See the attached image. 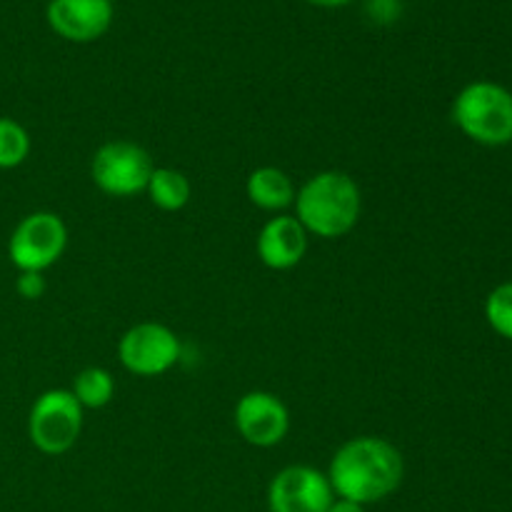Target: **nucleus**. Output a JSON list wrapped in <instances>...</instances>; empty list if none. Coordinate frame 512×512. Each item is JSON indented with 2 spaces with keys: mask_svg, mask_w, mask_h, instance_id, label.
Listing matches in <instances>:
<instances>
[{
  "mask_svg": "<svg viewBox=\"0 0 512 512\" xmlns=\"http://www.w3.org/2000/svg\"><path fill=\"white\" fill-rule=\"evenodd\" d=\"M485 320L500 338L512 340V283H503L485 298Z\"/></svg>",
  "mask_w": 512,
  "mask_h": 512,
  "instance_id": "16",
  "label": "nucleus"
},
{
  "mask_svg": "<svg viewBox=\"0 0 512 512\" xmlns=\"http://www.w3.org/2000/svg\"><path fill=\"white\" fill-rule=\"evenodd\" d=\"M148 193L150 203L155 208L165 210V213H178L193 198V185H190L188 175L180 173L175 168H155L148 180Z\"/></svg>",
  "mask_w": 512,
  "mask_h": 512,
  "instance_id": "13",
  "label": "nucleus"
},
{
  "mask_svg": "<svg viewBox=\"0 0 512 512\" xmlns=\"http://www.w3.org/2000/svg\"><path fill=\"white\" fill-rule=\"evenodd\" d=\"M155 165L148 150L130 140L103 143L90 163V178L100 193L110 198H133L145 193Z\"/></svg>",
  "mask_w": 512,
  "mask_h": 512,
  "instance_id": "5",
  "label": "nucleus"
},
{
  "mask_svg": "<svg viewBox=\"0 0 512 512\" xmlns=\"http://www.w3.org/2000/svg\"><path fill=\"white\" fill-rule=\"evenodd\" d=\"M48 25L70 43H90L113 23L110 0H50Z\"/></svg>",
  "mask_w": 512,
  "mask_h": 512,
  "instance_id": "10",
  "label": "nucleus"
},
{
  "mask_svg": "<svg viewBox=\"0 0 512 512\" xmlns=\"http://www.w3.org/2000/svg\"><path fill=\"white\" fill-rule=\"evenodd\" d=\"M308 3L320 5V8H340V5H348L350 0H308Z\"/></svg>",
  "mask_w": 512,
  "mask_h": 512,
  "instance_id": "20",
  "label": "nucleus"
},
{
  "mask_svg": "<svg viewBox=\"0 0 512 512\" xmlns=\"http://www.w3.org/2000/svg\"><path fill=\"white\" fill-rule=\"evenodd\" d=\"M255 250L265 268L285 273L300 265L308 253V233L295 215H275L260 228Z\"/></svg>",
  "mask_w": 512,
  "mask_h": 512,
  "instance_id": "11",
  "label": "nucleus"
},
{
  "mask_svg": "<svg viewBox=\"0 0 512 512\" xmlns=\"http://www.w3.org/2000/svg\"><path fill=\"white\" fill-rule=\"evenodd\" d=\"M453 120L465 138L485 148L512 143V93L490 80L465 85L453 103Z\"/></svg>",
  "mask_w": 512,
  "mask_h": 512,
  "instance_id": "3",
  "label": "nucleus"
},
{
  "mask_svg": "<svg viewBox=\"0 0 512 512\" xmlns=\"http://www.w3.org/2000/svg\"><path fill=\"white\" fill-rule=\"evenodd\" d=\"M48 290V283H45L43 273H35V270H23L15 278V293L23 300H40Z\"/></svg>",
  "mask_w": 512,
  "mask_h": 512,
  "instance_id": "17",
  "label": "nucleus"
},
{
  "mask_svg": "<svg viewBox=\"0 0 512 512\" xmlns=\"http://www.w3.org/2000/svg\"><path fill=\"white\" fill-rule=\"evenodd\" d=\"M368 10L378 23H390L400 15V0H370Z\"/></svg>",
  "mask_w": 512,
  "mask_h": 512,
  "instance_id": "18",
  "label": "nucleus"
},
{
  "mask_svg": "<svg viewBox=\"0 0 512 512\" xmlns=\"http://www.w3.org/2000/svg\"><path fill=\"white\" fill-rule=\"evenodd\" d=\"M295 218L305 233L323 240L348 235L358 225L363 195L343 170H323L295 190Z\"/></svg>",
  "mask_w": 512,
  "mask_h": 512,
  "instance_id": "2",
  "label": "nucleus"
},
{
  "mask_svg": "<svg viewBox=\"0 0 512 512\" xmlns=\"http://www.w3.org/2000/svg\"><path fill=\"white\" fill-rule=\"evenodd\" d=\"M333 500L328 475L310 465H288L268 485L270 512H328Z\"/></svg>",
  "mask_w": 512,
  "mask_h": 512,
  "instance_id": "8",
  "label": "nucleus"
},
{
  "mask_svg": "<svg viewBox=\"0 0 512 512\" xmlns=\"http://www.w3.org/2000/svg\"><path fill=\"white\" fill-rule=\"evenodd\" d=\"M83 408L70 390L55 388L38 395L28 415V438L43 455H63L78 443Z\"/></svg>",
  "mask_w": 512,
  "mask_h": 512,
  "instance_id": "4",
  "label": "nucleus"
},
{
  "mask_svg": "<svg viewBox=\"0 0 512 512\" xmlns=\"http://www.w3.org/2000/svg\"><path fill=\"white\" fill-rule=\"evenodd\" d=\"M325 475L335 498L370 505L390 498L400 488L405 478V463L400 450L390 440L360 435L335 450Z\"/></svg>",
  "mask_w": 512,
  "mask_h": 512,
  "instance_id": "1",
  "label": "nucleus"
},
{
  "mask_svg": "<svg viewBox=\"0 0 512 512\" xmlns=\"http://www.w3.org/2000/svg\"><path fill=\"white\" fill-rule=\"evenodd\" d=\"M70 393L83 410H100L113 403L115 378L105 368H85L75 375Z\"/></svg>",
  "mask_w": 512,
  "mask_h": 512,
  "instance_id": "14",
  "label": "nucleus"
},
{
  "mask_svg": "<svg viewBox=\"0 0 512 512\" xmlns=\"http://www.w3.org/2000/svg\"><path fill=\"white\" fill-rule=\"evenodd\" d=\"M245 195H248L255 208L265 210V213H283L285 208L293 205L295 185L285 170L263 165V168H255L248 175Z\"/></svg>",
  "mask_w": 512,
  "mask_h": 512,
  "instance_id": "12",
  "label": "nucleus"
},
{
  "mask_svg": "<svg viewBox=\"0 0 512 512\" xmlns=\"http://www.w3.org/2000/svg\"><path fill=\"white\" fill-rule=\"evenodd\" d=\"M180 340L168 325L138 323L125 330L118 343V358L128 373L138 378L165 375L180 360Z\"/></svg>",
  "mask_w": 512,
  "mask_h": 512,
  "instance_id": "7",
  "label": "nucleus"
},
{
  "mask_svg": "<svg viewBox=\"0 0 512 512\" xmlns=\"http://www.w3.org/2000/svg\"><path fill=\"white\" fill-rule=\"evenodd\" d=\"M65 248H68V225L60 215L38 210L25 215L15 225L8 240V258L18 273L23 270L45 273L63 258Z\"/></svg>",
  "mask_w": 512,
  "mask_h": 512,
  "instance_id": "6",
  "label": "nucleus"
},
{
  "mask_svg": "<svg viewBox=\"0 0 512 512\" xmlns=\"http://www.w3.org/2000/svg\"><path fill=\"white\" fill-rule=\"evenodd\" d=\"M235 430L253 448H275L290 430L288 405L268 390H250L235 405Z\"/></svg>",
  "mask_w": 512,
  "mask_h": 512,
  "instance_id": "9",
  "label": "nucleus"
},
{
  "mask_svg": "<svg viewBox=\"0 0 512 512\" xmlns=\"http://www.w3.org/2000/svg\"><path fill=\"white\" fill-rule=\"evenodd\" d=\"M328 512H365V505L350 503V500H343V498H335L333 505L328 508Z\"/></svg>",
  "mask_w": 512,
  "mask_h": 512,
  "instance_id": "19",
  "label": "nucleus"
},
{
  "mask_svg": "<svg viewBox=\"0 0 512 512\" xmlns=\"http://www.w3.org/2000/svg\"><path fill=\"white\" fill-rule=\"evenodd\" d=\"M30 155V135L18 120L0 115V170H13Z\"/></svg>",
  "mask_w": 512,
  "mask_h": 512,
  "instance_id": "15",
  "label": "nucleus"
}]
</instances>
